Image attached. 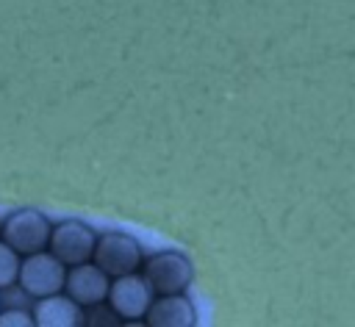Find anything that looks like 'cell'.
Here are the masks:
<instances>
[{"label": "cell", "mask_w": 355, "mask_h": 327, "mask_svg": "<svg viewBox=\"0 0 355 327\" xmlns=\"http://www.w3.org/2000/svg\"><path fill=\"white\" fill-rule=\"evenodd\" d=\"M17 277H19L17 249H11L8 244H0V288H8L11 283H17Z\"/></svg>", "instance_id": "10"}, {"label": "cell", "mask_w": 355, "mask_h": 327, "mask_svg": "<svg viewBox=\"0 0 355 327\" xmlns=\"http://www.w3.org/2000/svg\"><path fill=\"white\" fill-rule=\"evenodd\" d=\"M108 299H111V308L122 316V319H141L153 302V288L144 277H136L133 272L130 274H119V280L108 288Z\"/></svg>", "instance_id": "6"}, {"label": "cell", "mask_w": 355, "mask_h": 327, "mask_svg": "<svg viewBox=\"0 0 355 327\" xmlns=\"http://www.w3.org/2000/svg\"><path fill=\"white\" fill-rule=\"evenodd\" d=\"M50 222L36 211H19L3 224V238L17 252H39L44 244H50Z\"/></svg>", "instance_id": "4"}, {"label": "cell", "mask_w": 355, "mask_h": 327, "mask_svg": "<svg viewBox=\"0 0 355 327\" xmlns=\"http://www.w3.org/2000/svg\"><path fill=\"white\" fill-rule=\"evenodd\" d=\"M94 233L83 224V222H61L53 233H50V249L53 255L64 263V266H78V263H86L92 255H94Z\"/></svg>", "instance_id": "3"}, {"label": "cell", "mask_w": 355, "mask_h": 327, "mask_svg": "<svg viewBox=\"0 0 355 327\" xmlns=\"http://www.w3.org/2000/svg\"><path fill=\"white\" fill-rule=\"evenodd\" d=\"M92 258H94V263H97L105 274L119 277V274H130V272L139 269V263H141V249H139V244H136L133 238L119 236V233H108V236H103V238L97 241Z\"/></svg>", "instance_id": "5"}, {"label": "cell", "mask_w": 355, "mask_h": 327, "mask_svg": "<svg viewBox=\"0 0 355 327\" xmlns=\"http://www.w3.org/2000/svg\"><path fill=\"white\" fill-rule=\"evenodd\" d=\"M92 308H94V310H92V313H89V319H86L92 327H94V324H105V327L119 324V313H116L114 308H103L100 302H97V305H92Z\"/></svg>", "instance_id": "11"}, {"label": "cell", "mask_w": 355, "mask_h": 327, "mask_svg": "<svg viewBox=\"0 0 355 327\" xmlns=\"http://www.w3.org/2000/svg\"><path fill=\"white\" fill-rule=\"evenodd\" d=\"M144 280L155 294H183L191 283V263L178 252L153 255L144 263Z\"/></svg>", "instance_id": "2"}, {"label": "cell", "mask_w": 355, "mask_h": 327, "mask_svg": "<svg viewBox=\"0 0 355 327\" xmlns=\"http://www.w3.org/2000/svg\"><path fill=\"white\" fill-rule=\"evenodd\" d=\"M108 274L94 263V266H89V263H78L69 274H67V294L78 302V305H86V308H92V305H97V302H103L105 297H108Z\"/></svg>", "instance_id": "7"}, {"label": "cell", "mask_w": 355, "mask_h": 327, "mask_svg": "<svg viewBox=\"0 0 355 327\" xmlns=\"http://www.w3.org/2000/svg\"><path fill=\"white\" fill-rule=\"evenodd\" d=\"M80 308L72 297H58V294H50V297H39V305L33 310V321L39 327H75L80 324Z\"/></svg>", "instance_id": "9"}, {"label": "cell", "mask_w": 355, "mask_h": 327, "mask_svg": "<svg viewBox=\"0 0 355 327\" xmlns=\"http://www.w3.org/2000/svg\"><path fill=\"white\" fill-rule=\"evenodd\" d=\"M3 324H22V327H28V324H33V319L25 316L22 310H11V313H3V316H0V327H3Z\"/></svg>", "instance_id": "12"}, {"label": "cell", "mask_w": 355, "mask_h": 327, "mask_svg": "<svg viewBox=\"0 0 355 327\" xmlns=\"http://www.w3.org/2000/svg\"><path fill=\"white\" fill-rule=\"evenodd\" d=\"M19 285L28 297H50L58 294L67 285V272L64 263L55 255H44V252H31V258L19 266Z\"/></svg>", "instance_id": "1"}, {"label": "cell", "mask_w": 355, "mask_h": 327, "mask_svg": "<svg viewBox=\"0 0 355 327\" xmlns=\"http://www.w3.org/2000/svg\"><path fill=\"white\" fill-rule=\"evenodd\" d=\"M150 327H189L194 324V308L183 294H164L161 299L150 302L147 308Z\"/></svg>", "instance_id": "8"}]
</instances>
